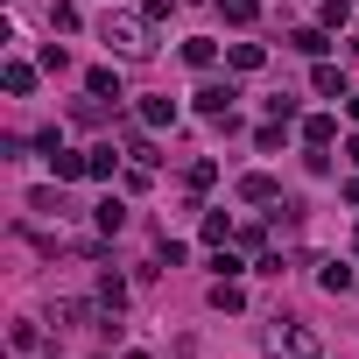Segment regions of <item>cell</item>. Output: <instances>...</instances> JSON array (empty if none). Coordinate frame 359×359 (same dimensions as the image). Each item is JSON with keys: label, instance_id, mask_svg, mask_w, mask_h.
<instances>
[{"label": "cell", "instance_id": "obj_1", "mask_svg": "<svg viewBox=\"0 0 359 359\" xmlns=\"http://www.w3.org/2000/svg\"><path fill=\"white\" fill-rule=\"evenodd\" d=\"M261 345H268V359H317V352H324V338H317L303 317H268V324H261Z\"/></svg>", "mask_w": 359, "mask_h": 359}, {"label": "cell", "instance_id": "obj_2", "mask_svg": "<svg viewBox=\"0 0 359 359\" xmlns=\"http://www.w3.org/2000/svg\"><path fill=\"white\" fill-rule=\"evenodd\" d=\"M99 36H106L120 57H148V50H155V43H148V22H134V15H106Z\"/></svg>", "mask_w": 359, "mask_h": 359}, {"label": "cell", "instance_id": "obj_3", "mask_svg": "<svg viewBox=\"0 0 359 359\" xmlns=\"http://www.w3.org/2000/svg\"><path fill=\"white\" fill-rule=\"evenodd\" d=\"M233 99H240L233 85H205V92H198V113H205V120H233Z\"/></svg>", "mask_w": 359, "mask_h": 359}, {"label": "cell", "instance_id": "obj_4", "mask_svg": "<svg viewBox=\"0 0 359 359\" xmlns=\"http://www.w3.org/2000/svg\"><path fill=\"white\" fill-rule=\"evenodd\" d=\"M50 169H57V184H71V176H92V155H78V148H57V155H50Z\"/></svg>", "mask_w": 359, "mask_h": 359}, {"label": "cell", "instance_id": "obj_5", "mask_svg": "<svg viewBox=\"0 0 359 359\" xmlns=\"http://www.w3.org/2000/svg\"><path fill=\"white\" fill-rule=\"evenodd\" d=\"M303 141H310V148H331V141H338V120H331V113H310V120H303Z\"/></svg>", "mask_w": 359, "mask_h": 359}, {"label": "cell", "instance_id": "obj_6", "mask_svg": "<svg viewBox=\"0 0 359 359\" xmlns=\"http://www.w3.org/2000/svg\"><path fill=\"white\" fill-rule=\"evenodd\" d=\"M240 198H247V205H275V176H261V169L240 176Z\"/></svg>", "mask_w": 359, "mask_h": 359}, {"label": "cell", "instance_id": "obj_7", "mask_svg": "<svg viewBox=\"0 0 359 359\" xmlns=\"http://www.w3.org/2000/svg\"><path fill=\"white\" fill-rule=\"evenodd\" d=\"M0 85H8V99H29V92H36V71H29V64H8Z\"/></svg>", "mask_w": 359, "mask_h": 359}, {"label": "cell", "instance_id": "obj_8", "mask_svg": "<svg viewBox=\"0 0 359 359\" xmlns=\"http://www.w3.org/2000/svg\"><path fill=\"white\" fill-rule=\"evenodd\" d=\"M141 127H176V99H141Z\"/></svg>", "mask_w": 359, "mask_h": 359}, {"label": "cell", "instance_id": "obj_9", "mask_svg": "<svg viewBox=\"0 0 359 359\" xmlns=\"http://www.w3.org/2000/svg\"><path fill=\"white\" fill-rule=\"evenodd\" d=\"M226 57H233V71H261V64H268V50H261V43H233Z\"/></svg>", "mask_w": 359, "mask_h": 359}, {"label": "cell", "instance_id": "obj_10", "mask_svg": "<svg viewBox=\"0 0 359 359\" xmlns=\"http://www.w3.org/2000/svg\"><path fill=\"white\" fill-rule=\"evenodd\" d=\"M310 85H317V92H324V99H331V92H338V99H345V71H338V64H317V71H310Z\"/></svg>", "mask_w": 359, "mask_h": 359}, {"label": "cell", "instance_id": "obj_11", "mask_svg": "<svg viewBox=\"0 0 359 359\" xmlns=\"http://www.w3.org/2000/svg\"><path fill=\"white\" fill-rule=\"evenodd\" d=\"M317 282H324L331 296H345V289H352V268H345V261H324V268H317Z\"/></svg>", "mask_w": 359, "mask_h": 359}, {"label": "cell", "instance_id": "obj_12", "mask_svg": "<svg viewBox=\"0 0 359 359\" xmlns=\"http://www.w3.org/2000/svg\"><path fill=\"white\" fill-rule=\"evenodd\" d=\"M212 57H219V43H205V36H191V43H184V64H198V71H212Z\"/></svg>", "mask_w": 359, "mask_h": 359}, {"label": "cell", "instance_id": "obj_13", "mask_svg": "<svg viewBox=\"0 0 359 359\" xmlns=\"http://www.w3.org/2000/svg\"><path fill=\"white\" fill-rule=\"evenodd\" d=\"M92 219H99V233H120V226H127V205H120V198H106Z\"/></svg>", "mask_w": 359, "mask_h": 359}, {"label": "cell", "instance_id": "obj_14", "mask_svg": "<svg viewBox=\"0 0 359 359\" xmlns=\"http://www.w3.org/2000/svg\"><path fill=\"white\" fill-rule=\"evenodd\" d=\"M212 184H219V162L198 155V162H191V191H212Z\"/></svg>", "mask_w": 359, "mask_h": 359}, {"label": "cell", "instance_id": "obj_15", "mask_svg": "<svg viewBox=\"0 0 359 359\" xmlns=\"http://www.w3.org/2000/svg\"><path fill=\"white\" fill-rule=\"evenodd\" d=\"M289 43H296V50H303V57H324V50H331V43H324V29H296V36H289Z\"/></svg>", "mask_w": 359, "mask_h": 359}, {"label": "cell", "instance_id": "obj_16", "mask_svg": "<svg viewBox=\"0 0 359 359\" xmlns=\"http://www.w3.org/2000/svg\"><path fill=\"white\" fill-rule=\"evenodd\" d=\"M85 85H92V99H120V71H92Z\"/></svg>", "mask_w": 359, "mask_h": 359}, {"label": "cell", "instance_id": "obj_17", "mask_svg": "<svg viewBox=\"0 0 359 359\" xmlns=\"http://www.w3.org/2000/svg\"><path fill=\"white\" fill-rule=\"evenodd\" d=\"M85 155H92V176H113V169H120V155H113V141H99V148H85Z\"/></svg>", "mask_w": 359, "mask_h": 359}, {"label": "cell", "instance_id": "obj_18", "mask_svg": "<svg viewBox=\"0 0 359 359\" xmlns=\"http://www.w3.org/2000/svg\"><path fill=\"white\" fill-rule=\"evenodd\" d=\"M219 15H226L233 29H247V22H254V0H219Z\"/></svg>", "mask_w": 359, "mask_h": 359}, {"label": "cell", "instance_id": "obj_19", "mask_svg": "<svg viewBox=\"0 0 359 359\" xmlns=\"http://www.w3.org/2000/svg\"><path fill=\"white\" fill-rule=\"evenodd\" d=\"M282 127H289V120H268V127L254 134V148H261V155H275V148H282Z\"/></svg>", "mask_w": 359, "mask_h": 359}, {"label": "cell", "instance_id": "obj_20", "mask_svg": "<svg viewBox=\"0 0 359 359\" xmlns=\"http://www.w3.org/2000/svg\"><path fill=\"white\" fill-rule=\"evenodd\" d=\"M226 233H233V219H226V212H205V240H212V247H226Z\"/></svg>", "mask_w": 359, "mask_h": 359}, {"label": "cell", "instance_id": "obj_21", "mask_svg": "<svg viewBox=\"0 0 359 359\" xmlns=\"http://www.w3.org/2000/svg\"><path fill=\"white\" fill-rule=\"evenodd\" d=\"M99 303H106V310H120V303H127V282H120V275H106V282H99Z\"/></svg>", "mask_w": 359, "mask_h": 359}, {"label": "cell", "instance_id": "obj_22", "mask_svg": "<svg viewBox=\"0 0 359 359\" xmlns=\"http://www.w3.org/2000/svg\"><path fill=\"white\" fill-rule=\"evenodd\" d=\"M240 303H247V296H240L233 282H212V310H240Z\"/></svg>", "mask_w": 359, "mask_h": 359}, {"label": "cell", "instance_id": "obj_23", "mask_svg": "<svg viewBox=\"0 0 359 359\" xmlns=\"http://www.w3.org/2000/svg\"><path fill=\"white\" fill-rule=\"evenodd\" d=\"M50 29H64V36H71V29H78V8H64V0H50Z\"/></svg>", "mask_w": 359, "mask_h": 359}, {"label": "cell", "instance_id": "obj_24", "mask_svg": "<svg viewBox=\"0 0 359 359\" xmlns=\"http://www.w3.org/2000/svg\"><path fill=\"white\" fill-rule=\"evenodd\" d=\"M57 324H92V303H57Z\"/></svg>", "mask_w": 359, "mask_h": 359}, {"label": "cell", "instance_id": "obj_25", "mask_svg": "<svg viewBox=\"0 0 359 359\" xmlns=\"http://www.w3.org/2000/svg\"><path fill=\"white\" fill-rule=\"evenodd\" d=\"M352 22V8H345V0H324V29H345Z\"/></svg>", "mask_w": 359, "mask_h": 359}, {"label": "cell", "instance_id": "obj_26", "mask_svg": "<svg viewBox=\"0 0 359 359\" xmlns=\"http://www.w3.org/2000/svg\"><path fill=\"white\" fill-rule=\"evenodd\" d=\"M345 120H359V92H345Z\"/></svg>", "mask_w": 359, "mask_h": 359}, {"label": "cell", "instance_id": "obj_27", "mask_svg": "<svg viewBox=\"0 0 359 359\" xmlns=\"http://www.w3.org/2000/svg\"><path fill=\"white\" fill-rule=\"evenodd\" d=\"M345 155H352V169H359V134H352V141H345Z\"/></svg>", "mask_w": 359, "mask_h": 359}, {"label": "cell", "instance_id": "obj_28", "mask_svg": "<svg viewBox=\"0 0 359 359\" xmlns=\"http://www.w3.org/2000/svg\"><path fill=\"white\" fill-rule=\"evenodd\" d=\"M352 247H359V233H352Z\"/></svg>", "mask_w": 359, "mask_h": 359}]
</instances>
